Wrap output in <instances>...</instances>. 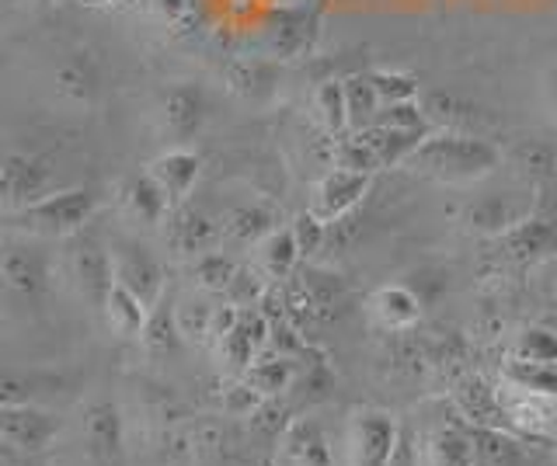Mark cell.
Instances as JSON below:
<instances>
[{
    "mask_svg": "<svg viewBox=\"0 0 557 466\" xmlns=\"http://www.w3.org/2000/svg\"><path fill=\"white\" fill-rule=\"evenodd\" d=\"M366 306L383 331H411L422 320V300L408 286H380Z\"/></svg>",
    "mask_w": 557,
    "mask_h": 466,
    "instance_id": "obj_16",
    "label": "cell"
},
{
    "mask_svg": "<svg viewBox=\"0 0 557 466\" xmlns=\"http://www.w3.org/2000/svg\"><path fill=\"white\" fill-rule=\"evenodd\" d=\"M112 268H115V282L136 292L150 310L157 306V300H161V292H164V268L157 265L153 254H147L144 248L122 244L112 251Z\"/></svg>",
    "mask_w": 557,
    "mask_h": 466,
    "instance_id": "obj_10",
    "label": "cell"
},
{
    "mask_svg": "<svg viewBox=\"0 0 557 466\" xmlns=\"http://www.w3.org/2000/svg\"><path fill=\"white\" fill-rule=\"evenodd\" d=\"M115 202H119V213L129 223H136V227H161L171 216V202L150 175H133L122 181Z\"/></svg>",
    "mask_w": 557,
    "mask_h": 466,
    "instance_id": "obj_12",
    "label": "cell"
},
{
    "mask_svg": "<svg viewBox=\"0 0 557 466\" xmlns=\"http://www.w3.org/2000/svg\"><path fill=\"white\" fill-rule=\"evenodd\" d=\"M202 123V101L191 91H174L164 105V129L174 140H188Z\"/></svg>",
    "mask_w": 557,
    "mask_h": 466,
    "instance_id": "obj_27",
    "label": "cell"
},
{
    "mask_svg": "<svg viewBox=\"0 0 557 466\" xmlns=\"http://www.w3.org/2000/svg\"><path fill=\"white\" fill-rule=\"evenodd\" d=\"M4 205L8 213L14 210H25V205L39 202L42 196H49V171L32 161V158H22V153H8L4 161Z\"/></svg>",
    "mask_w": 557,
    "mask_h": 466,
    "instance_id": "obj_14",
    "label": "cell"
},
{
    "mask_svg": "<svg viewBox=\"0 0 557 466\" xmlns=\"http://www.w3.org/2000/svg\"><path fill=\"white\" fill-rule=\"evenodd\" d=\"M310 112L318 118V126L327 136L348 133V98H345V80H324L310 95Z\"/></svg>",
    "mask_w": 557,
    "mask_h": 466,
    "instance_id": "obj_25",
    "label": "cell"
},
{
    "mask_svg": "<svg viewBox=\"0 0 557 466\" xmlns=\"http://www.w3.org/2000/svg\"><path fill=\"white\" fill-rule=\"evenodd\" d=\"M516 358L540 362V366H557V331H547V327H530V331H522L519 344H516Z\"/></svg>",
    "mask_w": 557,
    "mask_h": 466,
    "instance_id": "obj_30",
    "label": "cell"
},
{
    "mask_svg": "<svg viewBox=\"0 0 557 466\" xmlns=\"http://www.w3.org/2000/svg\"><path fill=\"white\" fill-rule=\"evenodd\" d=\"M547 105H550V112H554V118H557V74H554V80L547 84Z\"/></svg>",
    "mask_w": 557,
    "mask_h": 466,
    "instance_id": "obj_35",
    "label": "cell"
},
{
    "mask_svg": "<svg viewBox=\"0 0 557 466\" xmlns=\"http://www.w3.org/2000/svg\"><path fill=\"white\" fill-rule=\"evenodd\" d=\"M460 407L470 421H478V428H498L505 421V407H502V393L495 387H487L484 379H463L460 390Z\"/></svg>",
    "mask_w": 557,
    "mask_h": 466,
    "instance_id": "obj_24",
    "label": "cell"
},
{
    "mask_svg": "<svg viewBox=\"0 0 557 466\" xmlns=\"http://www.w3.org/2000/svg\"><path fill=\"white\" fill-rule=\"evenodd\" d=\"M63 275L87 303H95L101 310L115 286L112 251H104L95 237L74 234L66 240V251H63Z\"/></svg>",
    "mask_w": 557,
    "mask_h": 466,
    "instance_id": "obj_3",
    "label": "cell"
},
{
    "mask_svg": "<svg viewBox=\"0 0 557 466\" xmlns=\"http://www.w3.org/2000/svg\"><path fill=\"white\" fill-rule=\"evenodd\" d=\"M269 401V396H261L251 383H248V379H240V383H234V387H226L223 390V411L226 414H231V418H251V414L261 407V404H265Z\"/></svg>",
    "mask_w": 557,
    "mask_h": 466,
    "instance_id": "obj_31",
    "label": "cell"
},
{
    "mask_svg": "<svg viewBox=\"0 0 557 466\" xmlns=\"http://www.w3.org/2000/svg\"><path fill=\"white\" fill-rule=\"evenodd\" d=\"M0 272H4V286L22 292V297H35V292H39L49 279L46 257L39 251H32L28 244H8Z\"/></svg>",
    "mask_w": 557,
    "mask_h": 466,
    "instance_id": "obj_19",
    "label": "cell"
},
{
    "mask_svg": "<svg viewBox=\"0 0 557 466\" xmlns=\"http://www.w3.org/2000/svg\"><path fill=\"white\" fill-rule=\"evenodd\" d=\"M199 171H202V161L196 158V153L178 147V150L161 153V158L150 164L147 175L157 181V188L168 196L171 210H174V205H185V199L191 196V188H196V181H199Z\"/></svg>",
    "mask_w": 557,
    "mask_h": 466,
    "instance_id": "obj_13",
    "label": "cell"
},
{
    "mask_svg": "<svg viewBox=\"0 0 557 466\" xmlns=\"http://www.w3.org/2000/svg\"><path fill=\"white\" fill-rule=\"evenodd\" d=\"M512 161H516V167L522 171V178H527V181L547 178L550 167H554V158H550L547 147H519Z\"/></svg>",
    "mask_w": 557,
    "mask_h": 466,
    "instance_id": "obj_34",
    "label": "cell"
},
{
    "mask_svg": "<svg viewBox=\"0 0 557 466\" xmlns=\"http://www.w3.org/2000/svg\"><path fill=\"white\" fill-rule=\"evenodd\" d=\"M244 379L261 393V396H278V393H286L293 387V379H296V366H293V358L283 355V352H261L248 369H244Z\"/></svg>",
    "mask_w": 557,
    "mask_h": 466,
    "instance_id": "obj_23",
    "label": "cell"
},
{
    "mask_svg": "<svg viewBox=\"0 0 557 466\" xmlns=\"http://www.w3.org/2000/svg\"><path fill=\"white\" fill-rule=\"evenodd\" d=\"M258 251H255V268L265 275L269 282H289L293 279V272H296V265H300V257H304V251H300V244H296V234H293V227H278V230H272L261 244H255Z\"/></svg>",
    "mask_w": 557,
    "mask_h": 466,
    "instance_id": "obj_18",
    "label": "cell"
},
{
    "mask_svg": "<svg viewBox=\"0 0 557 466\" xmlns=\"http://www.w3.org/2000/svg\"><path fill=\"white\" fill-rule=\"evenodd\" d=\"M293 234H296V244H300L304 257H310V254H318V251H321L324 237H327V223H324L318 213H313V210H307V213L296 216Z\"/></svg>",
    "mask_w": 557,
    "mask_h": 466,
    "instance_id": "obj_32",
    "label": "cell"
},
{
    "mask_svg": "<svg viewBox=\"0 0 557 466\" xmlns=\"http://www.w3.org/2000/svg\"><path fill=\"white\" fill-rule=\"evenodd\" d=\"M348 453L356 466H394L397 425L383 411H356L348 425Z\"/></svg>",
    "mask_w": 557,
    "mask_h": 466,
    "instance_id": "obj_6",
    "label": "cell"
},
{
    "mask_svg": "<svg viewBox=\"0 0 557 466\" xmlns=\"http://www.w3.org/2000/svg\"><path fill=\"white\" fill-rule=\"evenodd\" d=\"M498 244H502L509 262L533 265V262L550 257V251L557 248V227L547 219H522L519 227H512L509 234L498 237Z\"/></svg>",
    "mask_w": 557,
    "mask_h": 466,
    "instance_id": "obj_17",
    "label": "cell"
},
{
    "mask_svg": "<svg viewBox=\"0 0 557 466\" xmlns=\"http://www.w3.org/2000/svg\"><path fill=\"white\" fill-rule=\"evenodd\" d=\"M220 230L234 244H261L272 230H278V223L265 205H234L220 216Z\"/></svg>",
    "mask_w": 557,
    "mask_h": 466,
    "instance_id": "obj_21",
    "label": "cell"
},
{
    "mask_svg": "<svg viewBox=\"0 0 557 466\" xmlns=\"http://www.w3.org/2000/svg\"><path fill=\"white\" fill-rule=\"evenodd\" d=\"M237 275V265L226 257L223 251H209L202 257H196V265H191V279L202 292H226Z\"/></svg>",
    "mask_w": 557,
    "mask_h": 466,
    "instance_id": "obj_28",
    "label": "cell"
},
{
    "mask_svg": "<svg viewBox=\"0 0 557 466\" xmlns=\"http://www.w3.org/2000/svg\"><path fill=\"white\" fill-rule=\"evenodd\" d=\"M478 439L463 428H440L425 442V466H474Z\"/></svg>",
    "mask_w": 557,
    "mask_h": 466,
    "instance_id": "obj_22",
    "label": "cell"
},
{
    "mask_svg": "<svg viewBox=\"0 0 557 466\" xmlns=\"http://www.w3.org/2000/svg\"><path fill=\"white\" fill-rule=\"evenodd\" d=\"M104 320H109V327L115 335L122 338H144L147 324H150V306L136 297V292H129L122 282L112 286L109 300H104Z\"/></svg>",
    "mask_w": 557,
    "mask_h": 466,
    "instance_id": "obj_20",
    "label": "cell"
},
{
    "mask_svg": "<svg viewBox=\"0 0 557 466\" xmlns=\"http://www.w3.org/2000/svg\"><path fill=\"white\" fill-rule=\"evenodd\" d=\"M164 240L171 244L174 254L182 257H202L209 251H216L223 240V230L216 219H209L199 210H188V205H174L171 216L164 219Z\"/></svg>",
    "mask_w": 557,
    "mask_h": 466,
    "instance_id": "obj_8",
    "label": "cell"
},
{
    "mask_svg": "<svg viewBox=\"0 0 557 466\" xmlns=\"http://www.w3.org/2000/svg\"><path fill=\"white\" fill-rule=\"evenodd\" d=\"M370 178L362 171H348V167H331L327 175L313 188V202L310 210L318 213L324 223H338L342 216H348L362 202V196L370 192Z\"/></svg>",
    "mask_w": 557,
    "mask_h": 466,
    "instance_id": "obj_7",
    "label": "cell"
},
{
    "mask_svg": "<svg viewBox=\"0 0 557 466\" xmlns=\"http://www.w3.org/2000/svg\"><path fill=\"white\" fill-rule=\"evenodd\" d=\"M272 344V320L261 314V310H248L240 306V317L237 324L216 341V352L223 362H231L234 369H248L251 362L265 352Z\"/></svg>",
    "mask_w": 557,
    "mask_h": 466,
    "instance_id": "obj_9",
    "label": "cell"
},
{
    "mask_svg": "<svg viewBox=\"0 0 557 466\" xmlns=\"http://www.w3.org/2000/svg\"><path fill=\"white\" fill-rule=\"evenodd\" d=\"M405 167H411L414 175L432 178L440 185L470 188L484 178H492L502 167V150L495 143L481 140L474 133L446 129V133L425 136V143L411 153Z\"/></svg>",
    "mask_w": 557,
    "mask_h": 466,
    "instance_id": "obj_1",
    "label": "cell"
},
{
    "mask_svg": "<svg viewBox=\"0 0 557 466\" xmlns=\"http://www.w3.org/2000/svg\"><path fill=\"white\" fill-rule=\"evenodd\" d=\"M213 314L216 306H209L202 297H188L174 306V324H178V335L188 341H209V331H213Z\"/></svg>",
    "mask_w": 557,
    "mask_h": 466,
    "instance_id": "obj_29",
    "label": "cell"
},
{
    "mask_svg": "<svg viewBox=\"0 0 557 466\" xmlns=\"http://www.w3.org/2000/svg\"><path fill=\"white\" fill-rule=\"evenodd\" d=\"M278 453L289 466H331V445L324 425L313 418H296L278 439Z\"/></svg>",
    "mask_w": 557,
    "mask_h": 466,
    "instance_id": "obj_15",
    "label": "cell"
},
{
    "mask_svg": "<svg viewBox=\"0 0 557 466\" xmlns=\"http://www.w3.org/2000/svg\"><path fill=\"white\" fill-rule=\"evenodd\" d=\"M57 436L60 418H52L49 411H39L32 404H4V411H0V439L14 456H42Z\"/></svg>",
    "mask_w": 557,
    "mask_h": 466,
    "instance_id": "obj_5",
    "label": "cell"
},
{
    "mask_svg": "<svg viewBox=\"0 0 557 466\" xmlns=\"http://www.w3.org/2000/svg\"><path fill=\"white\" fill-rule=\"evenodd\" d=\"M376 91L383 98V105H405V101H414L418 98V84L400 77V74H370Z\"/></svg>",
    "mask_w": 557,
    "mask_h": 466,
    "instance_id": "obj_33",
    "label": "cell"
},
{
    "mask_svg": "<svg viewBox=\"0 0 557 466\" xmlns=\"http://www.w3.org/2000/svg\"><path fill=\"white\" fill-rule=\"evenodd\" d=\"M463 219L470 230H478L484 237H502L512 227H519L522 219H530V202H522L519 196H502V192H487L474 199L463 210Z\"/></svg>",
    "mask_w": 557,
    "mask_h": 466,
    "instance_id": "obj_11",
    "label": "cell"
},
{
    "mask_svg": "<svg viewBox=\"0 0 557 466\" xmlns=\"http://www.w3.org/2000/svg\"><path fill=\"white\" fill-rule=\"evenodd\" d=\"M345 98H348V133H359L376 123L383 109V98L376 91L373 77H352L345 80Z\"/></svg>",
    "mask_w": 557,
    "mask_h": 466,
    "instance_id": "obj_26",
    "label": "cell"
},
{
    "mask_svg": "<svg viewBox=\"0 0 557 466\" xmlns=\"http://www.w3.org/2000/svg\"><path fill=\"white\" fill-rule=\"evenodd\" d=\"M98 199L87 188H66V192H49L39 202L14 210L11 227L35 234V237H74L84 230V223L95 216Z\"/></svg>",
    "mask_w": 557,
    "mask_h": 466,
    "instance_id": "obj_2",
    "label": "cell"
},
{
    "mask_svg": "<svg viewBox=\"0 0 557 466\" xmlns=\"http://www.w3.org/2000/svg\"><path fill=\"white\" fill-rule=\"evenodd\" d=\"M81 445L87 466H126V425L112 401H95L81 411Z\"/></svg>",
    "mask_w": 557,
    "mask_h": 466,
    "instance_id": "obj_4",
    "label": "cell"
}]
</instances>
